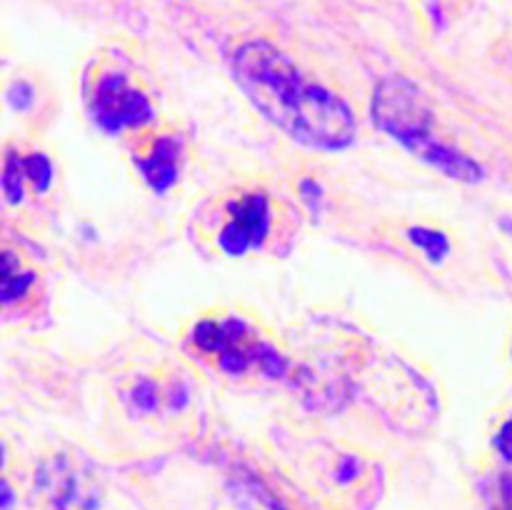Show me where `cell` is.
<instances>
[{
	"mask_svg": "<svg viewBox=\"0 0 512 510\" xmlns=\"http://www.w3.org/2000/svg\"><path fill=\"white\" fill-rule=\"evenodd\" d=\"M233 73L250 103L313 150H340L355 140V115L340 95L308 80L298 65L268 40H250L233 55Z\"/></svg>",
	"mask_w": 512,
	"mask_h": 510,
	"instance_id": "obj_1",
	"label": "cell"
},
{
	"mask_svg": "<svg viewBox=\"0 0 512 510\" xmlns=\"http://www.w3.org/2000/svg\"><path fill=\"white\" fill-rule=\"evenodd\" d=\"M373 118L380 130H385L430 168L460 183L483 180V170L470 155L435 138L433 108L413 80L403 75L380 80L373 98Z\"/></svg>",
	"mask_w": 512,
	"mask_h": 510,
	"instance_id": "obj_2",
	"label": "cell"
},
{
	"mask_svg": "<svg viewBox=\"0 0 512 510\" xmlns=\"http://www.w3.org/2000/svg\"><path fill=\"white\" fill-rule=\"evenodd\" d=\"M193 345L225 373L245 375L255 370L268 378H285L290 370L283 355L238 318L200 320L193 330Z\"/></svg>",
	"mask_w": 512,
	"mask_h": 510,
	"instance_id": "obj_3",
	"label": "cell"
},
{
	"mask_svg": "<svg viewBox=\"0 0 512 510\" xmlns=\"http://www.w3.org/2000/svg\"><path fill=\"white\" fill-rule=\"evenodd\" d=\"M93 118L105 133H123L130 128H143L153 120V105L148 95L135 88L123 70L108 68L98 73L90 95Z\"/></svg>",
	"mask_w": 512,
	"mask_h": 510,
	"instance_id": "obj_4",
	"label": "cell"
},
{
	"mask_svg": "<svg viewBox=\"0 0 512 510\" xmlns=\"http://www.w3.org/2000/svg\"><path fill=\"white\" fill-rule=\"evenodd\" d=\"M273 230V203L263 190H248L225 205V223L218 233V248L228 255L258 250Z\"/></svg>",
	"mask_w": 512,
	"mask_h": 510,
	"instance_id": "obj_5",
	"label": "cell"
},
{
	"mask_svg": "<svg viewBox=\"0 0 512 510\" xmlns=\"http://www.w3.org/2000/svg\"><path fill=\"white\" fill-rule=\"evenodd\" d=\"M135 165L140 170V178L155 190L165 193L173 188L180 178V143L173 135H155L150 143L135 153Z\"/></svg>",
	"mask_w": 512,
	"mask_h": 510,
	"instance_id": "obj_6",
	"label": "cell"
},
{
	"mask_svg": "<svg viewBox=\"0 0 512 510\" xmlns=\"http://www.w3.org/2000/svg\"><path fill=\"white\" fill-rule=\"evenodd\" d=\"M33 285V273L20 268L15 263V255L5 250V263H3V285H0V300L3 305H13L15 300L25 298V293Z\"/></svg>",
	"mask_w": 512,
	"mask_h": 510,
	"instance_id": "obj_7",
	"label": "cell"
},
{
	"mask_svg": "<svg viewBox=\"0 0 512 510\" xmlns=\"http://www.w3.org/2000/svg\"><path fill=\"white\" fill-rule=\"evenodd\" d=\"M23 178H25V165L15 150H8L5 155V170H3V193L10 205H18L23 200Z\"/></svg>",
	"mask_w": 512,
	"mask_h": 510,
	"instance_id": "obj_8",
	"label": "cell"
},
{
	"mask_svg": "<svg viewBox=\"0 0 512 510\" xmlns=\"http://www.w3.org/2000/svg\"><path fill=\"white\" fill-rule=\"evenodd\" d=\"M410 238H413V243L418 245V248H423V253L428 255L430 260H435V263H438V260H443L450 250L448 238H445L440 230L413 228L410 230Z\"/></svg>",
	"mask_w": 512,
	"mask_h": 510,
	"instance_id": "obj_9",
	"label": "cell"
},
{
	"mask_svg": "<svg viewBox=\"0 0 512 510\" xmlns=\"http://www.w3.org/2000/svg\"><path fill=\"white\" fill-rule=\"evenodd\" d=\"M23 165L35 193H45L50 188V180H53V165H50V160L43 153H30L28 158H23Z\"/></svg>",
	"mask_w": 512,
	"mask_h": 510,
	"instance_id": "obj_10",
	"label": "cell"
},
{
	"mask_svg": "<svg viewBox=\"0 0 512 510\" xmlns=\"http://www.w3.org/2000/svg\"><path fill=\"white\" fill-rule=\"evenodd\" d=\"M495 448H498L500 458L512 463V420H508V423L500 428V433L495 435Z\"/></svg>",
	"mask_w": 512,
	"mask_h": 510,
	"instance_id": "obj_11",
	"label": "cell"
},
{
	"mask_svg": "<svg viewBox=\"0 0 512 510\" xmlns=\"http://www.w3.org/2000/svg\"><path fill=\"white\" fill-rule=\"evenodd\" d=\"M133 403L140 405L143 410H150L155 403H158V393H155V385L140 383L133 393Z\"/></svg>",
	"mask_w": 512,
	"mask_h": 510,
	"instance_id": "obj_12",
	"label": "cell"
},
{
	"mask_svg": "<svg viewBox=\"0 0 512 510\" xmlns=\"http://www.w3.org/2000/svg\"><path fill=\"white\" fill-rule=\"evenodd\" d=\"M263 505H265V510H283V508H278V505H275L273 500H263Z\"/></svg>",
	"mask_w": 512,
	"mask_h": 510,
	"instance_id": "obj_13",
	"label": "cell"
},
{
	"mask_svg": "<svg viewBox=\"0 0 512 510\" xmlns=\"http://www.w3.org/2000/svg\"><path fill=\"white\" fill-rule=\"evenodd\" d=\"M508 510H512V498L508 500Z\"/></svg>",
	"mask_w": 512,
	"mask_h": 510,
	"instance_id": "obj_14",
	"label": "cell"
}]
</instances>
